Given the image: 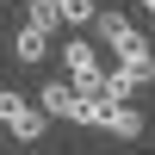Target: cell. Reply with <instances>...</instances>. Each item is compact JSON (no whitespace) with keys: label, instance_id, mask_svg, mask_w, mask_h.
<instances>
[{"label":"cell","instance_id":"9","mask_svg":"<svg viewBox=\"0 0 155 155\" xmlns=\"http://www.w3.org/2000/svg\"><path fill=\"white\" fill-rule=\"evenodd\" d=\"M143 12H149V19H155V0H143Z\"/></svg>","mask_w":155,"mask_h":155},{"label":"cell","instance_id":"5","mask_svg":"<svg viewBox=\"0 0 155 155\" xmlns=\"http://www.w3.org/2000/svg\"><path fill=\"white\" fill-rule=\"evenodd\" d=\"M12 56L19 62H44L50 56V37L37 31V25H19V31H12Z\"/></svg>","mask_w":155,"mask_h":155},{"label":"cell","instance_id":"6","mask_svg":"<svg viewBox=\"0 0 155 155\" xmlns=\"http://www.w3.org/2000/svg\"><path fill=\"white\" fill-rule=\"evenodd\" d=\"M74 124H87V130H106V124H112V99H106V93H87L81 106H74Z\"/></svg>","mask_w":155,"mask_h":155},{"label":"cell","instance_id":"8","mask_svg":"<svg viewBox=\"0 0 155 155\" xmlns=\"http://www.w3.org/2000/svg\"><path fill=\"white\" fill-rule=\"evenodd\" d=\"M106 130L130 143V137H143V112H137V106H112V124H106Z\"/></svg>","mask_w":155,"mask_h":155},{"label":"cell","instance_id":"10","mask_svg":"<svg viewBox=\"0 0 155 155\" xmlns=\"http://www.w3.org/2000/svg\"><path fill=\"white\" fill-rule=\"evenodd\" d=\"M31 6H56V0H31Z\"/></svg>","mask_w":155,"mask_h":155},{"label":"cell","instance_id":"2","mask_svg":"<svg viewBox=\"0 0 155 155\" xmlns=\"http://www.w3.org/2000/svg\"><path fill=\"white\" fill-rule=\"evenodd\" d=\"M0 124H6L19 143H37V137L50 130V118H44V112H37L25 93H12V87H0Z\"/></svg>","mask_w":155,"mask_h":155},{"label":"cell","instance_id":"4","mask_svg":"<svg viewBox=\"0 0 155 155\" xmlns=\"http://www.w3.org/2000/svg\"><path fill=\"white\" fill-rule=\"evenodd\" d=\"M31 106L44 112V118H68V124H74V106H81V93H74L68 81H44V93H37Z\"/></svg>","mask_w":155,"mask_h":155},{"label":"cell","instance_id":"7","mask_svg":"<svg viewBox=\"0 0 155 155\" xmlns=\"http://www.w3.org/2000/svg\"><path fill=\"white\" fill-rule=\"evenodd\" d=\"M56 19L81 31V25H93V19H99V0H56Z\"/></svg>","mask_w":155,"mask_h":155},{"label":"cell","instance_id":"3","mask_svg":"<svg viewBox=\"0 0 155 155\" xmlns=\"http://www.w3.org/2000/svg\"><path fill=\"white\" fill-rule=\"evenodd\" d=\"M99 44H106V50H118V56H130V50H149L143 44V25H137L130 19V12H106V6H99Z\"/></svg>","mask_w":155,"mask_h":155},{"label":"cell","instance_id":"1","mask_svg":"<svg viewBox=\"0 0 155 155\" xmlns=\"http://www.w3.org/2000/svg\"><path fill=\"white\" fill-rule=\"evenodd\" d=\"M56 62H62V68H68V74H62V81H68V87H74V93H81V99H87V93H99V81H106V68H99V50L87 44V37H68Z\"/></svg>","mask_w":155,"mask_h":155}]
</instances>
